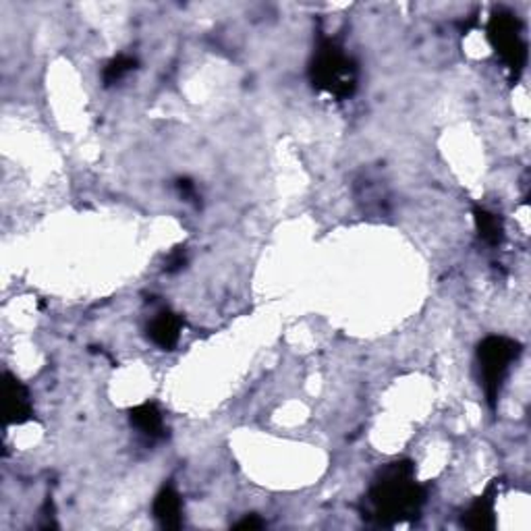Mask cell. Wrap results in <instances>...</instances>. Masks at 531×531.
Here are the masks:
<instances>
[{"mask_svg":"<svg viewBox=\"0 0 531 531\" xmlns=\"http://www.w3.org/2000/svg\"><path fill=\"white\" fill-rule=\"evenodd\" d=\"M366 503V515L378 525H396L419 515L426 503V490L415 481L413 465L396 461L380 472Z\"/></svg>","mask_w":531,"mask_h":531,"instance_id":"6da1fadb","label":"cell"},{"mask_svg":"<svg viewBox=\"0 0 531 531\" xmlns=\"http://www.w3.org/2000/svg\"><path fill=\"white\" fill-rule=\"evenodd\" d=\"M310 77L313 88L319 92L335 96L339 100H347L358 89L359 69L358 63L349 57L339 42L324 38L318 44L316 54H313Z\"/></svg>","mask_w":531,"mask_h":531,"instance_id":"7a4b0ae2","label":"cell"},{"mask_svg":"<svg viewBox=\"0 0 531 531\" xmlns=\"http://www.w3.org/2000/svg\"><path fill=\"white\" fill-rule=\"evenodd\" d=\"M521 355V345L506 336H488L478 347V361L481 370V384L488 398V405L496 407V401L503 390L504 378L511 370V364Z\"/></svg>","mask_w":531,"mask_h":531,"instance_id":"3957f363","label":"cell"},{"mask_svg":"<svg viewBox=\"0 0 531 531\" xmlns=\"http://www.w3.org/2000/svg\"><path fill=\"white\" fill-rule=\"evenodd\" d=\"M488 38L504 65L519 75L527 63V44L521 35V21L509 11H498L488 23Z\"/></svg>","mask_w":531,"mask_h":531,"instance_id":"277c9868","label":"cell"},{"mask_svg":"<svg viewBox=\"0 0 531 531\" xmlns=\"http://www.w3.org/2000/svg\"><path fill=\"white\" fill-rule=\"evenodd\" d=\"M4 418L7 424L19 426L34 418L32 396L21 380H17L13 373H4Z\"/></svg>","mask_w":531,"mask_h":531,"instance_id":"5b68a950","label":"cell"},{"mask_svg":"<svg viewBox=\"0 0 531 531\" xmlns=\"http://www.w3.org/2000/svg\"><path fill=\"white\" fill-rule=\"evenodd\" d=\"M181 328H183V319L171 310H162L156 313L152 322H150L148 335L154 345L165 349V351H171V349L177 347Z\"/></svg>","mask_w":531,"mask_h":531,"instance_id":"8992f818","label":"cell"},{"mask_svg":"<svg viewBox=\"0 0 531 531\" xmlns=\"http://www.w3.org/2000/svg\"><path fill=\"white\" fill-rule=\"evenodd\" d=\"M154 517L165 529H179L183 525V500L173 486H165L154 500Z\"/></svg>","mask_w":531,"mask_h":531,"instance_id":"52a82bcc","label":"cell"},{"mask_svg":"<svg viewBox=\"0 0 531 531\" xmlns=\"http://www.w3.org/2000/svg\"><path fill=\"white\" fill-rule=\"evenodd\" d=\"M129 419L131 426L137 427L150 440H158L165 436V419H162L160 409L154 403H143V405L133 409Z\"/></svg>","mask_w":531,"mask_h":531,"instance_id":"ba28073f","label":"cell"},{"mask_svg":"<svg viewBox=\"0 0 531 531\" xmlns=\"http://www.w3.org/2000/svg\"><path fill=\"white\" fill-rule=\"evenodd\" d=\"M463 523L469 529H494L496 517H494V500L490 494H484V496H480L469 506V511L463 517Z\"/></svg>","mask_w":531,"mask_h":531,"instance_id":"9c48e42d","label":"cell"},{"mask_svg":"<svg viewBox=\"0 0 531 531\" xmlns=\"http://www.w3.org/2000/svg\"><path fill=\"white\" fill-rule=\"evenodd\" d=\"M473 220L475 228H478L480 239L488 245H500L503 243V220L490 210L475 206L473 208Z\"/></svg>","mask_w":531,"mask_h":531,"instance_id":"30bf717a","label":"cell"},{"mask_svg":"<svg viewBox=\"0 0 531 531\" xmlns=\"http://www.w3.org/2000/svg\"><path fill=\"white\" fill-rule=\"evenodd\" d=\"M137 66V60L133 57H127V54H120V57L112 58L111 63L104 66V73H102V80H104L106 86H112L123 80V77L133 71Z\"/></svg>","mask_w":531,"mask_h":531,"instance_id":"8fae6325","label":"cell"},{"mask_svg":"<svg viewBox=\"0 0 531 531\" xmlns=\"http://www.w3.org/2000/svg\"><path fill=\"white\" fill-rule=\"evenodd\" d=\"M185 262H187L185 250H183V247H177V250H174V251L171 253V258H168V262H166V273H177V270L183 268Z\"/></svg>","mask_w":531,"mask_h":531,"instance_id":"7c38bea8","label":"cell"},{"mask_svg":"<svg viewBox=\"0 0 531 531\" xmlns=\"http://www.w3.org/2000/svg\"><path fill=\"white\" fill-rule=\"evenodd\" d=\"M264 521L258 515H247L243 521H239L235 525V529H262Z\"/></svg>","mask_w":531,"mask_h":531,"instance_id":"4fadbf2b","label":"cell"},{"mask_svg":"<svg viewBox=\"0 0 531 531\" xmlns=\"http://www.w3.org/2000/svg\"><path fill=\"white\" fill-rule=\"evenodd\" d=\"M177 187L185 197H196V185H193L189 179H181L177 183Z\"/></svg>","mask_w":531,"mask_h":531,"instance_id":"5bb4252c","label":"cell"}]
</instances>
